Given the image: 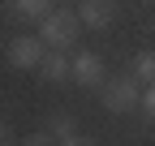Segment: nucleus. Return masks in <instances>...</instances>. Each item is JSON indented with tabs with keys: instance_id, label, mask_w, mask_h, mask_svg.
Returning a JSON list of instances; mask_svg holds the SVG:
<instances>
[{
	"instance_id": "obj_8",
	"label": "nucleus",
	"mask_w": 155,
	"mask_h": 146,
	"mask_svg": "<svg viewBox=\"0 0 155 146\" xmlns=\"http://www.w3.org/2000/svg\"><path fill=\"white\" fill-rule=\"evenodd\" d=\"M13 13L26 22H39L43 13H52V0H13Z\"/></svg>"
},
{
	"instance_id": "obj_4",
	"label": "nucleus",
	"mask_w": 155,
	"mask_h": 146,
	"mask_svg": "<svg viewBox=\"0 0 155 146\" xmlns=\"http://www.w3.org/2000/svg\"><path fill=\"white\" fill-rule=\"evenodd\" d=\"M69 78L78 86H104L108 69H104V56H95V52H78L69 56Z\"/></svg>"
},
{
	"instance_id": "obj_3",
	"label": "nucleus",
	"mask_w": 155,
	"mask_h": 146,
	"mask_svg": "<svg viewBox=\"0 0 155 146\" xmlns=\"http://www.w3.org/2000/svg\"><path fill=\"white\" fill-rule=\"evenodd\" d=\"M43 39L39 34H17V39H9V47H5V60L13 65V69H39V60H43Z\"/></svg>"
},
{
	"instance_id": "obj_5",
	"label": "nucleus",
	"mask_w": 155,
	"mask_h": 146,
	"mask_svg": "<svg viewBox=\"0 0 155 146\" xmlns=\"http://www.w3.org/2000/svg\"><path fill=\"white\" fill-rule=\"evenodd\" d=\"M78 17H82L86 30H104L116 17V0H82V5H78Z\"/></svg>"
},
{
	"instance_id": "obj_7",
	"label": "nucleus",
	"mask_w": 155,
	"mask_h": 146,
	"mask_svg": "<svg viewBox=\"0 0 155 146\" xmlns=\"http://www.w3.org/2000/svg\"><path fill=\"white\" fill-rule=\"evenodd\" d=\"M39 73H43V82H65V78H69V52L48 47L43 60H39Z\"/></svg>"
},
{
	"instance_id": "obj_2",
	"label": "nucleus",
	"mask_w": 155,
	"mask_h": 146,
	"mask_svg": "<svg viewBox=\"0 0 155 146\" xmlns=\"http://www.w3.org/2000/svg\"><path fill=\"white\" fill-rule=\"evenodd\" d=\"M142 99V82L134 78V73H125V78H104V107L108 112H134Z\"/></svg>"
},
{
	"instance_id": "obj_11",
	"label": "nucleus",
	"mask_w": 155,
	"mask_h": 146,
	"mask_svg": "<svg viewBox=\"0 0 155 146\" xmlns=\"http://www.w3.org/2000/svg\"><path fill=\"white\" fill-rule=\"evenodd\" d=\"M5 142H13V129H9V120L0 116V146H5Z\"/></svg>"
},
{
	"instance_id": "obj_1",
	"label": "nucleus",
	"mask_w": 155,
	"mask_h": 146,
	"mask_svg": "<svg viewBox=\"0 0 155 146\" xmlns=\"http://www.w3.org/2000/svg\"><path fill=\"white\" fill-rule=\"evenodd\" d=\"M78 30H82V17L69 13V9H52L39 17V39H43V47H61L69 52L78 43Z\"/></svg>"
},
{
	"instance_id": "obj_9",
	"label": "nucleus",
	"mask_w": 155,
	"mask_h": 146,
	"mask_svg": "<svg viewBox=\"0 0 155 146\" xmlns=\"http://www.w3.org/2000/svg\"><path fill=\"white\" fill-rule=\"evenodd\" d=\"M129 73H134L142 86L155 82V52H138V56H134V65H129Z\"/></svg>"
},
{
	"instance_id": "obj_6",
	"label": "nucleus",
	"mask_w": 155,
	"mask_h": 146,
	"mask_svg": "<svg viewBox=\"0 0 155 146\" xmlns=\"http://www.w3.org/2000/svg\"><path fill=\"white\" fill-rule=\"evenodd\" d=\"M48 138L61 142V146H78V142H86V133L78 129V120H73L69 112H56V116L48 120Z\"/></svg>"
},
{
	"instance_id": "obj_10",
	"label": "nucleus",
	"mask_w": 155,
	"mask_h": 146,
	"mask_svg": "<svg viewBox=\"0 0 155 146\" xmlns=\"http://www.w3.org/2000/svg\"><path fill=\"white\" fill-rule=\"evenodd\" d=\"M138 112H142V116H147V120L155 125V82H147V86H142V99H138Z\"/></svg>"
}]
</instances>
